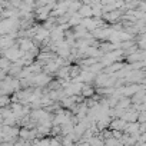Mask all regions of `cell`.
<instances>
[{
	"label": "cell",
	"instance_id": "6da1fadb",
	"mask_svg": "<svg viewBox=\"0 0 146 146\" xmlns=\"http://www.w3.org/2000/svg\"><path fill=\"white\" fill-rule=\"evenodd\" d=\"M122 16H123V15H122L120 10H115V9H113L112 12H106V13H105V20L109 22V23H115V22H117Z\"/></svg>",
	"mask_w": 146,
	"mask_h": 146
},
{
	"label": "cell",
	"instance_id": "7a4b0ae2",
	"mask_svg": "<svg viewBox=\"0 0 146 146\" xmlns=\"http://www.w3.org/2000/svg\"><path fill=\"white\" fill-rule=\"evenodd\" d=\"M109 126H110V130H120V132H123V129L126 126V122L122 117H119V119H113L112 122H109Z\"/></svg>",
	"mask_w": 146,
	"mask_h": 146
},
{
	"label": "cell",
	"instance_id": "3957f363",
	"mask_svg": "<svg viewBox=\"0 0 146 146\" xmlns=\"http://www.w3.org/2000/svg\"><path fill=\"white\" fill-rule=\"evenodd\" d=\"M95 88L89 86V85H82V89H80V96L83 99H88V98H92L95 95Z\"/></svg>",
	"mask_w": 146,
	"mask_h": 146
},
{
	"label": "cell",
	"instance_id": "277c9868",
	"mask_svg": "<svg viewBox=\"0 0 146 146\" xmlns=\"http://www.w3.org/2000/svg\"><path fill=\"white\" fill-rule=\"evenodd\" d=\"M123 62H113V64H110L109 67H105V72H108V73H113V72H119L120 69H123Z\"/></svg>",
	"mask_w": 146,
	"mask_h": 146
},
{
	"label": "cell",
	"instance_id": "5b68a950",
	"mask_svg": "<svg viewBox=\"0 0 146 146\" xmlns=\"http://www.w3.org/2000/svg\"><path fill=\"white\" fill-rule=\"evenodd\" d=\"M12 66V63H10V60L7 59V57H0V70H9V67Z\"/></svg>",
	"mask_w": 146,
	"mask_h": 146
},
{
	"label": "cell",
	"instance_id": "8992f818",
	"mask_svg": "<svg viewBox=\"0 0 146 146\" xmlns=\"http://www.w3.org/2000/svg\"><path fill=\"white\" fill-rule=\"evenodd\" d=\"M10 103V98L9 96H0V109L6 108Z\"/></svg>",
	"mask_w": 146,
	"mask_h": 146
}]
</instances>
